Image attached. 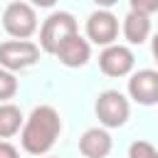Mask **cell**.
<instances>
[{"mask_svg":"<svg viewBox=\"0 0 158 158\" xmlns=\"http://www.w3.org/2000/svg\"><path fill=\"white\" fill-rule=\"evenodd\" d=\"M77 32H79V25H77V17L72 12H64V10L52 12L40 27V49L47 54H54L57 47Z\"/></svg>","mask_w":158,"mask_h":158,"instance_id":"7a4b0ae2","label":"cell"},{"mask_svg":"<svg viewBox=\"0 0 158 158\" xmlns=\"http://www.w3.org/2000/svg\"><path fill=\"white\" fill-rule=\"evenodd\" d=\"M91 2H94L96 7H104V10H109V7H114L118 0H91Z\"/></svg>","mask_w":158,"mask_h":158,"instance_id":"e0dca14e","label":"cell"},{"mask_svg":"<svg viewBox=\"0 0 158 158\" xmlns=\"http://www.w3.org/2000/svg\"><path fill=\"white\" fill-rule=\"evenodd\" d=\"M0 158H20L17 148L12 143H7L5 138H0Z\"/></svg>","mask_w":158,"mask_h":158,"instance_id":"2e32d148","label":"cell"},{"mask_svg":"<svg viewBox=\"0 0 158 158\" xmlns=\"http://www.w3.org/2000/svg\"><path fill=\"white\" fill-rule=\"evenodd\" d=\"M111 148H114V138L104 126L86 128L79 138V151L84 158H106L111 153Z\"/></svg>","mask_w":158,"mask_h":158,"instance_id":"30bf717a","label":"cell"},{"mask_svg":"<svg viewBox=\"0 0 158 158\" xmlns=\"http://www.w3.org/2000/svg\"><path fill=\"white\" fill-rule=\"evenodd\" d=\"M123 37L128 44H143L151 37V15L128 10V15L123 17Z\"/></svg>","mask_w":158,"mask_h":158,"instance_id":"8fae6325","label":"cell"},{"mask_svg":"<svg viewBox=\"0 0 158 158\" xmlns=\"http://www.w3.org/2000/svg\"><path fill=\"white\" fill-rule=\"evenodd\" d=\"M128 5H131V10L143 12V15L158 12V0H128Z\"/></svg>","mask_w":158,"mask_h":158,"instance_id":"9a60e30c","label":"cell"},{"mask_svg":"<svg viewBox=\"0 0 158 158\" xmlns=\"http://www.w3.org/2000/svg\"><path fill=\"white\" fill-rule=\"evenodd\" d=\"M128 158H158V148L148 141H133L128 146Z\"/></svg>","mask_w":158,"mask_h":158,"instance_id":"5bb4252c","label":"cell"},{"mask_svg":"<svg viewBox=\"0 0 158 158\" xmlns=\"http://www.w3.org/2000/svg\"><path fill=\"white\" fill-rule=\"evenodd\" d=\"M54 57H57L64 67L77 69V67H84V64L91 59V44H89V40H84V37L77 32V35L67 37V40L57 47Z\"/></svg>","mask_w":158,"mask_h":158,"instance_id":"9c48e42d","label":"cell"},{"mask_svg":"<svg viewBox=\"0 0 158 158\" xmlns=\"http://www.w3.org/2000/svg\"><path fill=\"white\" fill-rule=\"evenodd\" d=\"M59 133H62L59 111L49 104H42V106H35L32 114L25 118L20 128V143L30 156H44L57 143Z\"/></svg>","mask_w":158,"mask_h":158,"instance_id":"6da1fadb","label":"cell"},{"mask_svg":"<svg viewBox=\"0 0 158 158\" xmlns=\"http://www.w3.org/2000/svg\"><path fill=\"white\" fill-rule=\"evenodd\" d=\"M94 111H96V118L104 128H118L128 121L131 116V104L128 99L116 91V89H106L96 96V104H94Z\"/></svg>","mask_w":158,"mask_h":158,"instance_id":"3957f363","label":"cell"},{"mask_svg":"<svg viewBox=\"0 0 158 158\" xmlns=\"http://www.w3.org/2000/svg\"><path fill=\"white\" fill-rule=\"evenodd\" d=\"M118 37V17L111 12V10H94L86 20V40L94 42V44H114Z\"/></svg>","mask_w":158,"mask_h":158,"instance_id":"8992f818","label":"cell"},{"mask_svg":"<svg viewBox=\"0 0 158 158\" xmlns=\"http://www.w3.org/2000/svg\"><path fill=\"white\" fill-rule=\"evenodd\" d=\"M151 52H153V59H156V64H158V32H156L153 40H151Z\"/></svg>","mask_w":158,"mask_h":158,"instance_id":"ac0fdd59","label":"cell"},{"mask_svg":"<svg viewBox=\"0 0 158 158\" xmlns=\"http://www.w3.org/2000/svg\"><path fill=\"white\" fill-rule=\"evenodd\" d=\"M15 94H17V77H15V72L0 67V104L10 101Z\"/></svg>","mask_w":158,"mask_h":158,"instance_id":"4fadbf2b","label":"cell"},{"mask_svg":"<svg viewBox=\"0 0 158 158\" xmlns=\"http://www.w3.org/2000/svg\"><path fill=\"white\" fill-rule=\"evenodd\" d=\"M30 2H32L35 7H52L57 0H30Z\"/></svg>","mask_w":158,"mask_h":158,"instance_id":"d6986e66","label":"cell"},{"mask_svg":"<svg viewBox=\"0 0 158 158\" xmlns=\"http://www.w3.org/2000/svg\"><path fill=\"white\" fill-rule=\"evenodd\" d=\"M128 96L141 106L158 104V69H138L128 79Z\"/></svg>","mask_w":158,"mask_h":158,"instance_id":"ba28073f","label":"cell"},{"mask_svg":"<svg viewBox=\"0 0 158 158\" xmlns=\"http://www.w3.org/2000/svg\"><path fill=\"white\" fill-rule=\"evenodd\" d=\"M40 62V44L30 40H7L0 44V67L10 72H22Z\"/></svg>","mask_w":158,"mask_h":158,"instance_id":"5b68a950","label":"cell"},{"mask_svg":"<svg viewBox=\"0 0 158 158\" xmlns=\"http://www.w3.org/2000/svg\"><path fill=\"white\" fill-rule=\"evenodd\" d=\"M2 27L12 40H27L37 32L40 22H37V12L30 2H10L2 12Z\"/></svg>","mask_w":158,"mask_h":158,"instance_id":"277c9868","label":"cell"},{"mask_svg":"<svg viewBox=\"0 0 158 158\" xmlns=\"http://www.w3.org/2000/svg\"><path fill=\"white\" fill-rule=\"evenodd\" d=\"M22 123H25L22 111L15 104H10V101L0 104V138H12L15 133H20Z\"/></svg>","mask_w":158,"mask_h":158,"instance_id":"7c38bea8","label":"cell"},{"mask_svg":"<svg viewBox=\"0 0 158 158\" xmlns=\"http://www.w3.org/2000/svg\"><path fill=\"white\" fill-rule=\"evenodd\" d=\"M133 64H136V57L128 47L123 44H106L99 54V69L106 74V77H128L133 72Z\"/></svg>","mask_w":158,"mask_h":158,"instance_id":"52a82bcc","label":"cell"}]
</instances>
